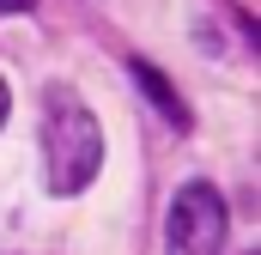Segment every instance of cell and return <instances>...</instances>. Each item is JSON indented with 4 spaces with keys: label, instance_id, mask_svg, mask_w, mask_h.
<instances>
[{
    "label": "cell",
    "instance_id": "7a4b0ae2",
    "mask_svg": "<svg viewBox=\"0 0 261 255\" xmlns=\"http://www.w3.org/2000/svg\"><path fill=\"white\" fill-rule=\"evenodd\" d=\"M164 249L170 255H219L225 249V200L213 183H182L164 219Z\"/></svg>",
    "mask_w": 261,
    "mask_h": 255
},
{
    "label": "cell",
    "instance_id": "277c9868",
    "mask_svg": "<svg viewBox=\"0 0 261 255\" xmlns=\"http://www.w3.org/2000/svg\"><path fill=\"white\" fill-rule=\"evenodd\" d=\"M0 12H31V0H0Z\"/></svg>",
    "mask_w": 261,
    "mask_h": 255
},
{
    "label": "cell",
    "instance_id": "6da1fadb",
    "mask_svg": "<svg viewBox=\"0 0 261 255\" xmlns=\"http://www.w3.org/2000/svg\"><path fill=\"white\" fill-rule=\"evenodd\" d=\"M43 164H49V189L79 194L91 189L97 164H103V128L85 110V97L73 85H49L43 91Z\"/></svg>",
    "mask_w": 261,
    "mask_h": 255
},
{
    "label": "cell",
    "instance_id": "5b68a950",
    "mask_svg": "<svg viewBox=\"0 0 261 255\" xmlns=\"http://www.w3.org/2000/svg\"><path fill=\"white\" fill-rule=\"evenodd\" d=\"M12 116V97H6V79H0V122Z\"/></svg>",
    "mask_w": 261,
    "mask_h": 255
},
{
    "label": "cell",
    "instance_id": "3957f363",
    "mask_svg": "<svg viewBox=\"0 0 261 255\" xmlns=\"http://www.w3.org/2000/svg\"><path fill=\"white\" fill-rule=\"evenodd\" d=\"M134 79H140V91H146V97H152V104L170 116V128H189V104L176 97V85H170V79H164L152 61H134Z\"/></svg>",
    "mask_w": 261,
    "mask_h": 255
}]
</instances>
